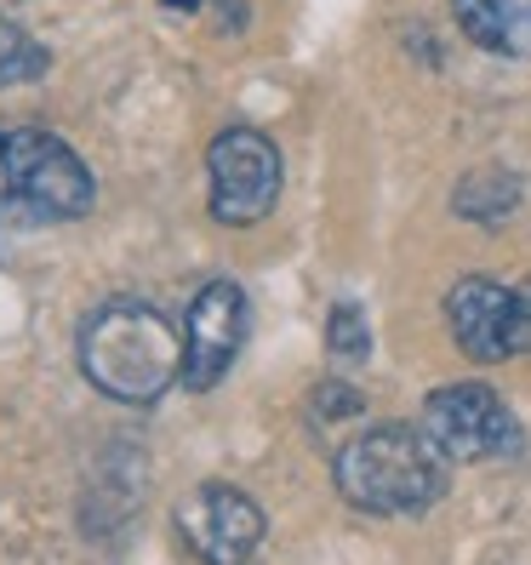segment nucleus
I'll return each instance as SVG.
<instances>
[{
	"label": "nucleus",
	"mask_w": 531,
	"mask_h": 565,
	"mask_svg": "<svg viewBox=\"0 0 531 565\" xmlns=\"http://www.w3.org/2000/svg\"><path fill=\"white\" fill-rule=\"evenodd\" d=\"M12 206V160H7V138H0V212Z\"/></svg>",
	"instance_id": "4468645a"
},
{
	"label": "nucleus",
	"mask_w": 531,
	"mask_h": 565,
	"mask_svg": "<svg viewBox=\"0 0 531 565\" xmlns=\"http://www.w3.org/2000/svg\"><path fill=\"white\" fill-rule=\"evenodd\" d=\"M52 70L46 46H35L23 35V29L0 12V86H23V81H41Z\"/></svg>",
	"instance_id": "9b49d317"
},
{
	"label": "nucleus",
	"mask_w": 531,
	"mask_h": 565,
	"mask_svg": "<svg viewBox=\"0 0 531 565\" xmlns=\"http://www.w3.org/2000/svg\"><path fill=\"white\" fill-rule=\"evenodd\" d=\"M178 537L201 565H252L263 548V509L241 486L206 480L178 503Z\"/></svg>",
	"instance_id": "6e6552de"
},
{
	"label": "nucleus",
	"mask_w": 531,
	"mask_h": 565,
	"mask_svg": "<svg viewBox=\"0 0 531 565\" xmlns=\"http://www.w3.org/2000/svg\"><path fill=\"white\" fill-rule=\"evenodd\" d=\"M446 451L423 435V423H378L360 428L354 440L338 446L331 457V480H338L343 503L360 514H383V520H406L423 514L446 497Z\"/></svg>",
	"instance_id": "f03ea898"
},
{
	"label": "nucleus",
	"mask_w": 531,
	"mask_h": 565,
	"mask_svg": "<svg viewBox=\"0 0 531 565\" xmlns=\"http://www.w3.org/2000/svg\"><path fill=\"white\" fill-rule=\"evenodd\" d=\"M360 388H349V383H320L315 388V417H326V423H338V417H360Z\"/></svg>",
	"instance_id": "ddd939ff"
},
{
	"label": "nucleus",
	"mask_w": 531,
	"mask_h": 565,
	"mask_svg": "<svg viewBox=\"0 0 531 565\" xmlns=\"http://www.w3.org/2000/svg\"><path fill=\"white\" fill-rule=\"evenodd\" d=\"M166 12H201V0H160Z\"/></svg>",
	"instance_id": "2eb2a0df"
},
{
	"label": "nucleus",
	"mask_w": 531,
	"mask_h": 565,
	"mask_svg": "<svg viewBox=\"0 0 531 565\" xmlns=\"http://www.w3.org/2000/svg\"><path fill=\"white\" fill-rule=\"evenodd\" d=\"M7 160H12V206L29 223H70L86 217L97 201V183L86 160L46 126H7Z\"/></svg>",
	"instance_id": "7ed1b4c3"
},
{
	"label": "nucleus",
	"mask_w": 531,
	"mask_h": 565,
	"mask_svg": "<svg viewBox=\"0 0 531 565\" xmlns=\"http://www.w3.org/2000/svg\"><path fill=\"white\" fill-rule=\"evenodd\" d=\"M206 206L223 228H252L275 212L286 160L257 126H223L206 149Z\"/></svg>",
	"instance_id": "20e7f679"
},
{
	"label": "nucleus",
	"mask_w": 531,
	"mask_h": 565,
	"mask_svg": "<svg viewBox=\"0 0 531 565\" xmlns=\"http://www.w3.org/2000/svg\"><path fill=\"white\" fill-rule=\"evenodd\" d=\"M452 206H457V217H469L480 228H497L520 206V178H509V172H469L457 183Z\"/></svg>",
	"instance_id": "9d476101"
},
{
	"label": "nucleus",
	"mask_w": 531,
	"mask_h": 565,
	"mask_svg": "<svg viewBox=\"0 0 531 565\" xmlns=\"http://www.w3.org/2000/svg\"><path fill=\"white\" fill-rule=\"evenodd\" d=\"M81 372L120 406H155L183 383V326L144 297H109L81 320Z\"/></svg>",
	"instance_id": "f257e3e1"
},
{
	"label": "nucleus",
	"mask_w": 531,
	"mask_h": 565,
	"mask_svg": "<svg viewBox=\"0 0 531 565\" xmlns=\"http://www.w3.org/2000/svg\"><path fill=\"white\" fill-rule=\"evenodd\" d=\"M423 435L435 440L452 462H491V457H520L525 428L503 406V394L486 383H446L423 401Z\"/></svg>",
	"instance_id": "39448f33"
},
{
	"label": "nucleus",
	"mask_w": 531,
	"mask_h": 565,
	"mask_svg": "<svg viewBox=\"0 0 531 565\" xmlns=\"http://www.w3.org/2000/svg\"><path fill=\"white\" fill-rule=\"evenodd\" d=\"M452 18L491 57H531V0H452Z\"/></svg>",
	"instance_id": "1a4fd4ad"
},
{
	"label": "nucleus",
	"mask_w": 531,
	"mask_h": 565,
	"mask_svg": "<svg viewBox=\"0 0 531 565\" xmlns=\"http://www.w3.org/2000/svg\"><path fill=\"white\" fill-rule=\"evenodd\" d=\"M326 349H331V360H367L372 354V326H367V309L360 303H331V315H326Z\"/></svg>",
	"instance_id": "f8f14e48"
},
{
	"label": "nucleus",
	"mask_w": 531,
	"mask_h": 565,
	"mask_svg": "<svg viewBox=\"0 0 531 565\" xmlns=\"http://www.w3.org/2000/svg\"><path fill=\"white\" fill-rule=\"evenodd\" d=\"M446 326L469 360H514L531 349V286H497V280H457L446 291Z\"/></svg>",
	"instance_id": "0eeeda50"
},
{
	"label": "nucleus",
	"mask_w": 531,
	"mask_h": 565,
	"mask_svg": "<svg viewBox=\"0 0 531 565\" xmlns=\"http://www.w3.org/2000/svg\"><path fill=\"white\" fill-rule=\"evenodd\" d=\"M246 338H252V297L229 275L206 280L183 309V388L194 394L217 388L235 372Z\"/></svg>",
	"instance_id": "423d86ee"
}]
</instances>
